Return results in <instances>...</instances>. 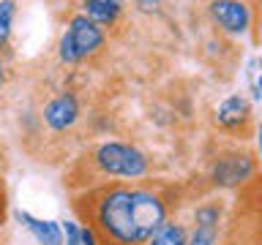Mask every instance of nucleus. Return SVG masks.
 Wrapping results in <instances>:
<instances>
[{
  "label": "nucleus",
  "instance_id": "20e7f679",
  "mask_svg": "<svg viewBox=\"0 0 262 245\" xmlns=\"http://www.w3.org/2000/svg\"><path fill=\"white\" fill-rule=\"evenodd\" d=\"M131 215H134L139 242H145L153 229L164 224V204L150 191H131Z\"/></svg>",
  "mask_w": 262,
  "mask_h": 245
},
{
  "label": "nucleus",
  "instance_id": "4468645a",
  "mask_svg": "<svg viewBox=\"0 0 262 245\" xmlns=\"http://www.w3.org/2000/svg\"><path fill=\"white\" fill-rule=\"evenodd\" d=\"M63 232H66V245H82V237H79V226L74 224V220H66Z\"/></svg>",
  "mask_w": 262,
  "mask_h": 245
},
{
  "label": "nucleus",
  "instance_id": "9d476101",
  "mask_svg": "<svg viewBox=\"0 0 262 245\" xmlns=\"http://www.w3.org/2000/svg\"><path fill=\"white\" fill-rule=\"evenodd\" d=\"M88 19L90 22H101V24H112L120 14V0H88Z\"/></svg>",
  "mask_w": 262,
  "mask_h": 245
},
{
  "label": "nucleus",
  "instance_id": "f03ea898",
  "mask_svg": "<svg viewBox=\"0 0 262 245\" xmlns=\"http://www.w3.org/2000/svg\"><path fill=\"white\" fill-rule=\"evenodd\" d=\"M96 163L106 172V175H115V177H142L147 172L145 155L139 150H134V147L118 144V142H110V144L98 147L96 150Z\"/></svg>",
  "mask_w": 262,
  "mask_h": 245
},
{
  "label": "nucleus",
  "instance_id": "a211bd4d",
  "mask_svg": "<svg viewBox=\"0 0 262 245\" xmlns=\"http://www.w3.org/2000/svg\"><path fill=\"white\" fill-rule=\"evenodd\" d=\"M0 82H3V65H0Z\"/></svg>",
  "mask_w": 262,
  "mask_h": 245
},
{
  "label": "nucleus",
  "instance_id": "2eb2a0df",
  "mask_svg": "<svg viewBox=\"0 0 262 245\" xmlns=\"http://www.w3.org/2000/svg\"><path fill=\"white\" fill-rule=\"evenodd\" d=\"M257 60H251L249 63V79H251V95L254 98H259V85H257Z\"/></svg>",
  "mask_w": 262,
  "mask_h": 245
},
{
  "label": "nucleus",
  "instance_id": "9b49d317",
  "mask_svg": "<svg viewBox=\"0 0 262 245\" xmlns=\"http://www.w3.org/2000/svg\"><path fill=\"white\" fill-rule=\"evenodd\" d=\"M147 245H186V234L178 224H167L153 229V234L147 237Z\"/></svg>",
  "mask_w": 262,
  "mask_h": 245
},
{
  "label": "nucleus",
  "instance_id": "f3484780",
  "mask_svg": "<svg viewBox=\"0 0 262 245\" xmlns=\"http://www.w3.org/2000/svg\"><path fill=\"white\" fill-rule=\"evenodd\" d=\"M134 3L142 8V11H153V8L159 6V0H134Z\"/></svg>",
  "mask_w": 262,
  "mask_h": 245
},
{
  "label": "nucleus",
  "instance_id": "423d86ee",
  "mask_svg": "<svg viewBox=\"0 0 262 245\" xmlns=\"http://www.w3.org/2000/svg\"><path fill=\"white\" fill-rule=\"evenodd\" d=\"M251 172H254V163H251L249 155H224V158H219V163L213 166V177H216V183H221V185H237V183H243Z\"/></svg>",
  "mask_w": 262,
  "mask_h": 245
},
{
  "label": "nucleus",
  "instance_id": "0eeeda50",
  "mask_svg": "<svg viewBox=\"0 0 262 245\" xmlns=\"http://www.w3.org/2000/svg\"><path fill=\"white\" fill-rule=\"evenodd\" d=\"M77 114H79V109H77V101H74L71 95H57L44 109V117L55 131H66L74 120H77Z\"/></svg>",
  "mask_w": 262,
  "mask_h": 245
},
{
  "label": "nucleus",
  "instance_id": "dca6fc26",
  "mask_svg": "<svg viewBox=\"0 0 262 245\" xmlns=\"http://www.w3.org/2000/svg\"><path fill=\"white\" fill-rule=\"evenodd\" d=\"M79 237H82V245H98L96 242V232H93V229H79Z\"/></svg>",
  "mask_w": 262,
  "mask_h": 245
},
{
  "label": "nucleus",
  "instance_id": "ddd939ff",
  "mask_svg": "<svg viewBox=\"0 0 262 245\" xmlns=\"http://www.w3.org/2000/svg\"><path fill=\"white\" fill-rule=\"evenodd\" d=\"M11 19H14V3L11 0H0V46L11 36Z\"/></svg>",
  "mask_w": 262,
  "mask_h": 245
},
{
  "label": "nucleus",
  "instance_id": "f257e3e1",
  "mask_svg": "<svg viewBox=\"0 0 262 245\" xmlns=\"http://www.w3.org/2000/svg\"><path fill=\"white\" fill-rule=\"evenodd\" d=\"M98 226L101 232L118 245H137L139 234L134 226V215H131V191L128 188H112L101 196L96 210Z\"/></svg>",
  "mask_w": 262,
  "mask_h": 245
},
{
  "label": "nucleus",
  "instance_id": "7ed1b4c3",
  "mask_svg": "<svg viewBox=\"0 0 262 245\" xmlns=\"http://www.w3.org/2000/svg\"><path fill=\"white\" fill-rule=\"evenodd\" d=\"M101 30L96 28V22H90L88 16H74L66 36L60 38V57L66 63H77L85 55L96 52L101 46Z\"/></svg>",
  "mask_w": 262,
  "mask_h": 245
},
{
  "label": "nucleus",
  "instance_id": "f8f14e48",
  "mask_svg": "<svg viewBox=\"0 0 262 245\" xmlns=\"http://www.w3.org/2000/svg\"><path fill=\"white\" fill-rule=\"evenodd\" d=\"M216 234H219V224H200L196 220V229L186 245H216Z\"/></svg>",
  "mask_w": 262,
  "mask_h": 245
},
{
  "label": "nucleus",
  "instance_id": "39448f33",
  "mask_svg": "<svg viewBox=\"0 0 262 245\" xmlns=\"http://www.w3.org/2000/svg\"><path fill=\"white\" fill-rule=\"evenodd\" d=\"M210 14L224 30L229 33H243L251 22V14L241 0H216L210 6Z\"/></svg>",
  "mask_w": 262,
  "mask_h": 245
},
{
  "label": "nucleus",
  "instance_id": "1a4fd4ad",
  "mask_svg": "<svg viewBox=\"0 0 262 245\" xmlns=\"http://www.w3.org/2000/svg\"><path fill=\"white\" fill-rule=\"evenodd\" d=\"M249 117V104L243 101L241 95H229L224 104L216 109V122L224 128H235Z\"/></svg>",
  "mask_w": 262,
  "mask_h": 245
},
{
  "label": "nucleus",
  "instance_id": "6e6552de",
  "mask_svg": "<svg viewBox=\"0 0 262 245\" xmlns=\"http://www.w3.org/2000/svg\"><path fill=\"white\" fill-rule=\"evenodd\" d=\"M16 218L22 220L25 229H28L41 245H63V232L55 220H38V218L28 215V212H16Z\"/></svg>",
  "mask_w": 262,
  "mask_h": 245
}]
</instances>
